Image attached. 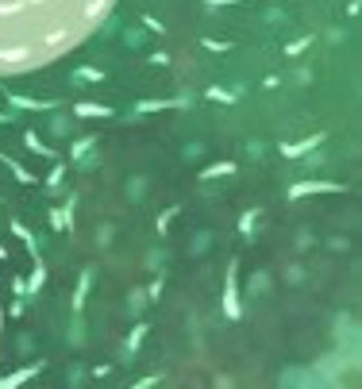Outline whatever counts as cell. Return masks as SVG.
Returning <instances> with one entry per match:
<instances>
[{"label":"cell","instance_id":"cell-1","mask_svg":"<svg viewBox=\"0 0 362 389\" xmlns=\"http://www.w3.org/2000/svg\"><path fill=\"white\" fill-rule=\"evenodd\" d=\"M112 0H0V77H19L77 50Z\"/></svg>","mask_w":362,"mask_h":389}]
</instances>
